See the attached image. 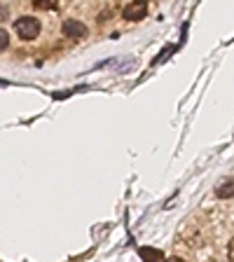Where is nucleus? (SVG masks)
Wrapping results in <instances>:
<instances>
[{
	"label": "nucleus",
	"mask_w": 234,
	"mask_h": 262,
	"mask_svg": "<svg viewBox=\"0 0 234 262\" xmlns=\"http://www.w3.org/2000/svg\"><path fill=\"white\" fill-rule=\"evenodd\" d=\"M145 14H147V3L145 0H131L129 5L124 7V12H122V16H124L126 21H141Z\"/></svg>",
	"instance_id": "obj_2"
},
{
	"label": "nucleus",
	"mask_w": 234,
	"mask_h": 262,
	"mask_svg": "<svg viewBox=\"0 0 234 262\" xmlns=\"http://www.w3.org/2000/svg\"><path fill=\"white\" fill-rule=\"evenodd\" d=\"M33 5L38 7V10L49 12V10H56V7H59V0H33Z\"/></svg>",
	"instance_id": "obj_6"
},
{
	"label": "nucleus",
	"mask_w": 234,
	"mask_h": 262,
	"mask_svg": "<svg viewBox=\"0 0 234 262\" xmlns=\"http://www.w3.org/2000/svg\"><path fill=\"white\" fill-rule=\"evenodd\" d=\"M14 33L22 40H35L40 35V21L35 16H22L14 21Z\"/></svg>",
	"instance_id": "obj_1"
},
{
	"label": "nucleus",
	"mask_w": 234,
	"mask_h": 262,
	"mask_svg": "<svg viewBox=\"0 0 234 262\" xmlns=\"http://www.w3.org/2000/svg\"><path fill=\"white\" fill-rule=\"evenodd\" d=\"M216 194H218L220 199H229V196H234V178L220 180L218 185H216Z\"/></svg>",
	"instance_id": "obj_4"
},
{
	"label": "nucleus",
	"mask_w": 234,
	"mask_h": 262,
	"mask_svg": "<svg viewBox=\"0 0 234 262\" xmlns=\"http://www.w3.org/2000/svg\"><path fill=\"white\" fill-rule=\"evenodd\" d=\"M63 35H68V38H84V35H87V26L80 21H66Z\"/></svg>",
	"instance_id": "obj_3"
},
{
	"label": "nucleus",
	"mask_w": 234,
	"mask_h": 262,
	"mask_svg": "<svg viewBox=\"0 0 234 262\" xmlns=\"http://www.w3.org/2000/svg\"><path fill=\"white\" fill-rule=\"evenodd\" d=\"M7 45H10V35L0 28V52H3V49H7Z\"/></svg>",
	"instance_id": "obj_7"
},
{
	"label": "nucleus",
	"mask_w": 234,
	"mask_h": 262,
	"mask_svg": "<svg viewBox=\"0 0 234 262\" xmlns=\"http://www.w3.org/2000/svg\"><path fill=\"white\" fill-rule=\"evenodd\" d=\"M227 255H229V260H234V239L229 241V248H227Z\"/></svg>",
	"instance_id": "obj_8"
},
{
	"label": "nucleus",
	"mask_w": 234,
	"mask_h": 262,
	"mask_svg": "<svg viewBox=\"0 0 234 262\" xmlns=\"http://www.w3.org/2000/svg\"><path fill=\"white\" fill-rule=\"evenodd\" d=\"M138 255H141L143 260H150V257H153V260H164V253L157 251V248H141Z\"/></svg>",
	"instance_id": "obj_5"
}]
</instances>
